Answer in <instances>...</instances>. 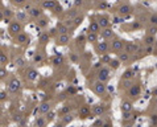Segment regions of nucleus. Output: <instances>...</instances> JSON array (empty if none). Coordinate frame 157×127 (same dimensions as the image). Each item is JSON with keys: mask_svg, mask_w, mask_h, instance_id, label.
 Instances as JSON below:
<instances>
[{"mask_svg": "<svg viewBox=\"0 0 157 127\" xmlns=\"http://www.w3.org/2000/svg\"><path fill=\"white\" fill-rule=\"evenodd\" d=\"M32 127H36V126H32Z\"/></svg>", "mask_w": 157, "mask_h": 127, "instance_id": "62", "label": "nucleus"}, {"mask_svg": "<svg viewBox=\"0 0 157 127\" xmlns=\"http://www.w3.org/2000/svg\"><path fill=\"white\" fill-rule=\"evenodd\" d=\"M97 21L99 23V25H100V28H102V29H106V28H110L111 21H110V19H108L107 16H99Z\"/></svg>", "mask_w": 157, "mask_h": 127, "instance_id": "14", "label": "nucleus"}, {"mask_svg": "<svg viewBox=\"0 0 157 127\" xmlns=\"http://www.w3.org/2000/svg\"><path fill=\"white\" fill-rule=\"evenodd\" d=\"M121 21H124L123 16H115V17L112 19V23H114V24H120Z\"/></svg>", "mask_w": 157, "mask_h": 127, "instance_id": "43", "label": "nucleus"}, {"mask_svg": "<svg viewBox=\"0 0 157 127\" xmlns=\"http://www.w3.org/2000/svg\"><path fill=\"white\" fill-rule=\"evenodd\" d=\"M3 21H4L5 24H11L12 21H11V19H3Z\"/></svg>", "mask_w": 157, "mask_h": 127, "instance_id": "57", "label": "nucleus"}, {"mask_svg": "<svg viewBox=\"0 0 157 127\" xmlns=\"http://www.w3.org/2000/svg\"><path fill=\"white\" fill-rule=\"evenodd\" d=\"M108 65H110V69H112V70H116V69H119V66H120V61L118 58H112Z\"/></svg>", "mask_w": 157, "mask_h": 127, "instance_id": "30", "label": "nucleus"}, {"mask_svg": "<svg viewBox=\"0 0 157 127\" xmlns=\"http://www.w3.org/2000/svg\"><path fill=\"white\" fill-rule=\"evenodd\" d=\"M147 32H148V34L156 36V33H157V27H155V25H150L148 29H147Z\"/></svg>", "mask_w": 157, "mask_h": 127, "instance_id": "41", "label": "nucleus"}, {"mask_svg": "<svg viewBox=\"0 0 157 127\" xmlns=\"http://www.w3.org/2000/svg\"><path fill=\"white\" fill-rule=\"evenodd\" d=\"M121 119L123 120L132 119V111H129V113H121Z\"/></svg>", "mask_w": 157, "mask_h": 127, "instance_id": "40", "label": "nucleus"}, {"mask_svg": "<svg viewBox=\"0 0 157 127\" xmlns=\"http://www.w3.org/2000/svg\"><path fill=\"white\" fill-rule=\"evenodd\" d=\"M132 81H131V79H123V78H121L120 79V82H119V89H120V90H123V89H124V90H128V89H129L131 86H132Z\"/></svg>", "mask_w": 157, "mask_h": 127, "instance_id": "20", "label": "nucleus"}, {"mask_svg": "<svg viewBox=\"0 0 157 127\" xmlns=\"http://www.w3.org/2000/svg\"><path fill=\"white\" fill-rule=\"evenodd\" d=\"M15 43L19 45H25V44H29V36H28L25 32H21L17 36L15 37Z\"/></svg>", "mask_w": 157, "mask_h": 127, "instance_id": "7", "label": "nucleus"}, {"mask_svg": "<svg viewBox=\"0 0 157 127\" xmlns=\"http://www.w3.org/2000/svg\"><path fill=\"white\" fill-rule=\"evenodd\" d=\"M70 43V36L69 34H58V37H57L56 40V44L60 46H65L67 44Z\"/></svg>", "mask_w": 157, "mask_h": 127, "instance_id": "11", "label": "nucleus"}, {"mask_svg": "<svg viewBox=\"0 0 157 127\" xmlns=\"http://www.w3.org/2000/svg\"><path fill=\"white\" fill-rule=\"evenodd\" d=\"M149 21H150V24H152V25L157 27V15H152V16H150Z\"/></svg>", "mask_w": 157, "mask_h": 127, "instance_id": "46", "label": "nucleus"}, {"mask_svg": "<svg viewBox=\"0 0 157 127\" xmlns=\"http://www.w3.org/2000/svg\"><path fill=\"white\" fill-rule=\"evenodd\" d=\"M102 37H103L104 40H108V39H112V37L115 36L114 31H112V28H106V29H102Z\"/></svg>", "mask_w": 157, "mask_h": 127, "instance_id": "21", "label": "nucleus"}, {"mask_svg": "<svg viewBox=\"0 0 157 127\" xmlns=\"http://www.w3.org/2000/svg\"><path fill=\"white\" fill-rule=\"evenodd\" d=\"M54 115H56V114H54L53 111H50V113L46 114V119L48 120H52V119H54Z\"/></svg>", "mask_w": 157, "mask_h": 127, "instance_id": "51", "label": "nucleus"}, {"mask_svg": "<svg viewBox=\"0 0 157 127\" xmlns=\"http://www.w3.org/2000/svg\"><path fill=\"white\" fill-rule=\"evenodd\" d=\"M13 4H16V5H21V4H24L25 3V0H11Z\"/></svg>", "mask_w": 157, "mask_h": 127, "instance_id": "52", "label": "nucleus"}, {"mask_svg": "<svg viewBox=\"0 0 157 127\" xmlns=\"http://www.w3.org/2000/svg\"><path fill=\"white\" fill-rule=\"evenodd\" d=\"M16 19H17V21H25L27 20V15L24 13V12H17V13H16Z\"/></svg>", "mask_w": 157, "mask_h": 127, "instance_id": "38", "label": "nucleus"}, {"mask_svg": "<svg viewBox=\"0 0 157 127\" xmlns=\"http://www.w3.org/2000/svg\"><path fill=\"white\" fill-rule=\"evenodd\" d=\"M8 89H9V91H11V93H17V91L21 89V82H20V79L12 78L11 81H9V84H8Z\"/></svg>", "mask_w": 157, "mask_h": 127, "instance_id": "6", "label": "nucleus"}, {"mask_svg": "<svg viewBox=\"0 0 157 127\" xmlns=\"http://www.w3.org/2000/svg\"><path fill=\"white\" fill-rule=\"evenodd\" d=\"M1 16H3V19H11L13 16V13H12V11L9 8H4L1 12Z\"/></svg>", "mask_w": 157, "mask_h": 127, "instance_id": "35", "label": "nucleus"}, {"mask_svg": "<svg viewBox=\"0 0 157 127\" xmlns=\"http://www.w3.org/2000/svg\"><path fill=\"white\" fill-rule=\"evenodd\" d=\"M52 64H53L54 66H60V65H62V64H63V57L61 56V55L54 56L53 58H52Z\"/></svg>", "mask_w": 157, "mask_h": 127, "instance_id": "29", "label": "nucleus"}, {"mask_svg": "<svg viewBox=\"0 0 157 127\" xmlns=\"http://www.w3.org/2000/svg\"><path fill=\"white\" fill-rule=\"evenodd\" d=\"M155 44H156V36L148 34L144 39V46H155Z\"/></svg>", "mask_w": 157, "mask_h": 127, "instance_id": "22", "label": "nucleus"}, {"mask_svg": "<svg viewBox=\"0 0 157 127\" xmlns=\"http://www.w3.org/2000/svg\"><path fill=\"white\" fill-rule=\"evenodd\" d=\"M82 21H83V16H82V15H78V16H77V17L74 19V25H75V27H78V25L82 24Z\"/></svg>", "mask_w": 157, "mask_h": 127, "instance_id": "42", "label": "nucleus"}, {"mask_svg": "<svg viewBox=\"0 0 157 127\" xmlns=\"http://www.w3.org/2000/svg\"><path fill=\"white\" fill-rule=\"evenodd\" d=\"M15 65L17 66V68H22V66L25 65V60L22 58V57H17V58L15 60Z\"/></svg>", "mask_w": 157, "mask_h": 127, "instance_id": "37", "label": "nucleus"}, {"mask_svg": "<svg viewBox=\"0 0 157 127\" xmlns=\"http://www.w3.org/2000/svg\"><path fill=\"white\" fill-rule=\"evenodd\" d=\"M49 40H50V34L48 33V32H42V33L38 36V43L42 44V45L49 43Z\"/></svg>", "mask_w": 157, "mask_h": 127, "instance_id": "23", "label": "nucleus"}, {"mask_svg": "<svg viewBox=\"0 0 157 127\" xmlns=\"http://www.w3.org/2000/svg\"><path fill=\"white\" fill-rule=\"evenodd\" d=\"M111 77V69H110V66H102L100 69H99V72H98V81H100V82H107L108 79H110Z\"/></svg>", "mask_w": 157, "mask_h": 127, "instance_id": "1", "label": "nucleus"}, {"mask_svg": "<svg viewBox=\"0 0 157 127\" xmlns=\"http://www.w3.org/2000/svg\"><path fill=\"white\" fill-rule=\"evenodd\" d=\"M44 11L41 8H31L29 9V16L33 19H40L41 16H42Z\"/></svg>", "mask_w": 157, "mask_h": 127, "instance_id": "19", "label": "nucleus"}, {"mask_svg": "<svg viewBox=\"0 0 157 127\" xmlns=\"http://www.w3.org/2000/svg\"><path fill=\"white\" fill-rule=\"evenodd\" d=\"M149 119H150V125H152V126H157V114H152Z\"/></svg>", "mask_w": 157, "mask_h": 127, "instance_id": "44", "label": "nucleus"}, {"mask_svg": "<svg viewBox=\"0 0 157 127\" xmlns=\"http://www.w3.org/2000/svg\"><path fill=\"white\" fill-rule=\"evenodd\" d=\"M42 61H44V55H42V53H34L33 64H41Z\"/></svg>", "mask_w": 157, "mask_h": 127, "instance_id": "34", "label": "nucleus"}, {"mask_svg": "<svg viewBox=\"0 0 157 127\" xmlns=\"http://www.w3.org/2000/svg\"><path fill=\"white\" fill-rule=\"evenodd\" d=\"M153 48H155V46H145V53H147V55H152V53H153Z\"/></svg>", "mask_w": 157, "mask_h": 127, "instance_id": "50", "label": "nucleus"}, {"mask_svg": "<svg viewBox=\"0 0 157 127\" xmlns=\"http://www.w3.org/2000/svg\"><path fill=\"white\" fill-rule=\"evenodd\" d=\"M106 110H107V106H106L104 103H95L91 109V113L97 117H100L106 113Z\"/></svg>", "mask_w": 157, "mask_h": 127, "instance_id": "5", "label": "nucleus"}, {"mask_svg": "<svg viewBox=\"0 0 157 127\" xmlns=\"http://www.w3.org/2000/svg\"><path fill=\"white\" fill-rule=\"evenodd\" d=\"M118 60H119L120 62H127V61H129V53H127V52H120V53H118Z\"/></svg>", "mask_w": 157, "mask_h": 127, "instance_id": "28", "label": "nucleus"}, {"mask_svg": "<svg viewBox=\"0 0 157 127\" xmlns=\"http://www.w3.org/2000/svg\"><path fill=\"white\" fill-rule=\"evenodd\" d=\"M46 24H48V19H38V21H37V27H40V28H44V27H46Z\"/></svg>", "mask_w": 157, "mask_h": 127, "instance_id": "39", "label": "nucleus"}, {"mask_svg": "<svg viewBox=\"0 0 157 127\" xmlns=\"http://www.w3.org/2000/svg\"><path fill=\"white\" fill-rule=\"evenodd\" d=\"M111 60H112V58H111V57L107 55V53L102 56V64H103V62H107V64H110V61H111Z\"/></svg>", "mask_w": 157, "mask_h": 127, "instance_id": "45", "label": "nucleus"}, {"mask_svg": "<svg viewBox=\"0 0 157 127\" xmlns=\"http://www.w3.org/2000/svg\"><path fill=\"white\" fill-rule=\"evenodd\" d=\"M65 24L67 25V27H75V25H74V20H71V19H67V20L65 21Z\"/></svg>", "mask_w": 157, "mask_h": 127, "instance_id": "48", "label": "nucleus"}, {"mask_svg": "<svg viewBox=\"0 0 157 127\" xmlns=\"http://www.w3.org/2000/svg\"><path fill=\"white\" fill-rule=\"evenodd\" d=\"M86 41L90 44H97L98 43V34L92 33V32H89V33L86 34Z\"/></svg>", "mask_w": 157, "mask_h": 127, "instance_id": "24", "label": "nucleus"}, {"mask_svg": "<svg viewBox=\"0 0 157 127\" xmlns=\"http://www.w3.org/2000/svg\"><path fill=\"white\" fill-rule=\"evenodd\" d=\"M38 111H40L41 114H48L52 111V103L50 102H42L40 105V107H38Z\"/></svg>", "mask_w": 157, "mask_h": 127, "instance_id": "18", "label": "nucleus"}, {"mask_svg": "<svg viewBox=\"0 0 157 127\" xmlns=\"http://www.w3.org/2000/svg\"><path fill=\"white\" fill-rule=\"evenodd\" d=\"M137 44H135L132 43V41H126V44H124V52H127V53H136V50H137Z\"/></svg>", "mask_w": 157, "mask_h": 127, "instance_id": "12", "label": "nucleus"}, {"mask_svg": "<svg viewBox=\"0 0 157 127\" xmlns=\"http://www.w3.org/2000/svg\"><path fill=\"white\" fill-rule=\"evenodd\" d=\"M22 32V24L20 21H12L8 27V33L11 34L12 37H16L19 33Z\"/></svg>", "mask_w": 157, "mask_h": 127, "instance_id": "2", "label": "nucleus"}, {"mask_svg": "<svg viewBox=\"0 0 157 127\" xmlns=\"http://www.w3.org/2000/svg\"><path fill=\"white\" fill-rule=\"evenodd\" d=\"M61 11H62V7H61V5H57L56 9H54V12H56V13H58V12L61 13Z\"/></svg>", "mask_w": 157, "mask_h": 127, "instance_id": "55", "label": "nucleus"}, {"mask_svg": "<svg viewBox=\"0 0 157 127\" xmlns=\"http://www.w3.org/2000/svg\"><path fill=\"white\" fill-rule=\"evenodd\" d=\"M92 89H94L95 94H97L98 97H104V95L107 94V86H106L104 82L97 81L94 84V86H92Z\"/></svg>", "mask_w": 157, "mask_h": 127, "instance_id": "3", "label": "nucleus"}, {"mask_svg": "<svg viewBox=\"0 0 157 127\" xmlns=\"http://www.w3.org/2000/svg\"><path fill=\"white\" fill-rule=\"evenodd\" d=\"M57 32L60 34H69V27L65 23H60L57 25Z\"/></svg>", "mask_w": 157, "mask_h": 127, "instance_id": "25", "label": "nucleus"}, {"mask_svg": "<svg viewBox=\"0 0 157 127\" xmlns=\"http://www.w3.org/2000/svg\"><path fill=\"white\" fill-rule=\"evenodd\" d=\"M46 123H48V119L44 118V117H37L34 119V126L36 127H46Z\"/></svg>", "mask_w": 157, "mask_h": 127, "instance_id": "26", "label": "nucleus"}, {"mask_svg": "<svg viewBox=\"0 0 157 127\" xmlns=\"http://www.w3.org/2000/svg\"><path fill=\"white\" fill-rule=\"evenodd\" d=\"M133 9L132 7H131L129 4H123V5H120L119 9H118V13H119V16H128V15H131V12H132Z\"/></svg>", "mask_w": 157, "mask_h": 127, "instance_id": "10", "label": "nucleus"}, {"mask_svg": "<svg viewBox=\"0 0 157 127\" xmlns=\"http://www.w3.org/2000/svg\"><path fill=\"white\" fill-rule=\"evenodd\" d=\"M90 114H91V109H90L89 105H83V106H81V109H79V117H81L82 119L89 118Z\"/></svg>", "mask_w": 157, "mask_h": 127, "instance_id": "13", "label": "nucleus"}, {"mask_svg": "<svg viewBox=\"0 0 157 127\" xmlns=\"http://www.w3.org/2000/svg\"><path fill=\"white\" fill-rule=\"evenodd\" d=\"M54 127H65V125H62V123H57Z\"/></svg>", "mask_w": 157, "mask_h": 127, "instance_id": "60", "label": "nucleus"}, {"mask_svg": "<svg viewBox=\"0 0 157 127\" xmlns=\"http://www.w3.org/2000/svg\"><path fill=\"white\" fill-rule=\"evenodd\" d=\"M89 32H92V33H100L102 32V28H100V25H99L98 21H95V20H92V21H90V24H89Z\"/></svg>", "mask_w": 157, "mask_h": 127, "instance_id": "15", "label": "nucleus"}, {"mask_svg": "<svg viewBox=\"0 0 157 127\" xmlns=\"http://www.w3.org/2000/svg\"><path fill=\"white\" fill-rule=\"evenodd\" d=\"M102 127H112V125L111 123H103V126Z\"/></svg>", "mask_w": 157, "mask_h": 127, "instance_id": "59", "label": "nucleus"}, {"mask_svg": "<svg viewBox=\"0 0 157 127\" xmlns=\"http://www.w3.org/2000/svg\"><path fill=\"white\" fill-rule=\"evenodd\" d=\"M135 77V72L132 70V69H128V70H126L123 73V79H131V81H132V78Z\"/></svg>", "mask_w": 157, "mask_h": 127, "instance_id": "31", "label": "nucleus"}, {"mask_svg": "<svg viewBox=\"0 0 157 127\" xmlns=\"http://www.w3.org/2000/svg\"><path fill=\"white\" fill-rule=\"evenodd\" d=\"M5 75H7V70H5L4 66H1V69H0V77H1V79H4Z\"/></svg>", "mask_w": 157, "mask_h": 127, "instance_id": "47", "label": "nucleus"}, {"mask_svg": "<svg viewBox=\"0 0 157 127\" xmlns=\"http://www.w3.org/2000/svg\"><path fill=\"white\" fill-rule=\"evenodd\" d=\"M132 109H133V105L131 101H121L120 103L121 113H129V111H132Z\"/></svg>", "mask_w": 157, "mask_h": 127, "instance_id": "16", "label": "nucleus"}, {"mask_svg": "<svg viewBox=\"0 0 157 127\" xmlns=\"http://www.w3.org/2000/svg\"><path fill=\"white\" fill-rule=\"evenodd\" d=\"M78 11H77V8H73V9H69L67 11V19H71V20H74V19L78 16Z\"/></svg>", "mask_w": 157, "mask_h": 127, "instance_id": "33", "label": "nucleus"}, {"mask_svg": "<svg viewBox=\"0 0 157 127\" xmlns=\"http://www.w3.org/2000/svg\"><path fill=\"white\" fill-rule=\"evenodd\" d=\"M70 122H73V115L71 114H66V115L62 117V125H69Z\"/></svg>", "mask_w": 157, "mask_h": 127, "instance_id": "36", "label": "nucleus"}, {"mask_svg": "<svg viewBox=\"0 0 157 127\" xmlns=\"http://www.w3.org/2000/svg\"><path fill=\"white\" fill-rule=\"evenodd\" d=\"M0 99H1L3 102H4V101L7 99V93H5L4 90H1V93H0Z\"/></svg>", "mask_w": 157, "mask_h": 127, "instance_id": "49", "label": "nucleus"}, {"mask_svg": "<svg viewBox=\"0 0 157 127\" xmlns=\"http://www.w3.org/2000/svg\"><path fill=\"white\" fill-rule=\"evenodd\" d=\"M27 79L28 81H36V79L38 78V72L36 70V69H33V68H29L27 70Z\"/></svg>", "mask_w": 157, "mask_h": 127, "instance_id": "17", "label": "nucleus"}, {"mask_svg": "<svg viewBox=\"0 0 157 127\" xmlns=\"http://www.w3.org/2000/svg\"><path fill=\"white\" fill-rule=\"evenodd\" d=\"M7 64H8V56L5 55V52H1V53H0V65L5 68Z\"/></svg>", "mask_w": 157, "mask_h": 127, "instance_id": "32", "label": "nucleus"}, {"mask_svg": "<svg viewBox=\"0 0 157 127\" xmlns=\"http://www.w3.org/2000/svg\"><path fill=\"white\" fill-rule=\"evenodd\" d=\"M152 94L155 95V97H157V87H155L153 89V91H152Z\"/></svg>", "mask_w": 157, "mask_h": 127, "instance_id": "58", "label": "nucleus"}, {"mask_svg": "<svg viewBox=\"0 0 157 127\" xmlns=\"http://www.w3.org/2000/svg\"><path fill=\"white\" fill-rule=\"evenodd\" d=\"M83 40H85V36H78L77 37V43L78 44H81V41H83Z\"/></svg>", "mask_w": 157, "mask_h": 127, "instance_id": "56", "label": "nucleus"}, {"mask_svg": "<svg viewBox=\"0 0 157 127\" xmlns=\"http://www.w3.org/2000/svg\"><path fill=\"white\" fill-rule=\"evenodd\" d=\"M67 111H70V107H69V106H65L62 110H61V113H62V114H65V115H66V113H67Z\"/></svg>", "mask_w": 157, "mask_h": 127, "instance_id": "54", "label": "nucleus"}, {"mask_svg": "<svg viewBox=\"0 0 157 127\" xmlns=\"http://www.w3.org/2000/svg\"><path fill=\"white\" fill-rule=\"evenodd\" d=\"M82 4H83V0H75V1H74V7H75V8L81 7Z\"/></svg>", "mask_w": 157, "mask_h": 127, "instance_id": "53", "label": "nucleus"}, {"mask_svg": "<svg viewBox=\"0 0 157 127\" xmlns=\"http://www.w3.org/2000/svg\"><path fill=\"white\" fill-rule=\"evenodd\" d=\"M124 44H126V41H121L120 39L112 40V43H111V50H114V52H120L121 49H124Z\"/></svg>", "mask_w": 157, "mask_h": 127, "instance_id": "9", "label": "nucleus"}, {"mask_svg": "<svg viewBox=\"0 0 157 127\" xmlns=\"http://www.w3.org/2000/svg\"><path fill=\"white\" fill-rule=\"evenodd\" d=\"M110 48H111V45L107 43V40H103V41H100V43L95 44V52H97L98 55L103 56V55H106V53L108 52Z\"/></svg>", "mask_w": 157, "mask_h": 127, "instance_id": "4", "label": "nucleus"}, {"mask_svg": "<svg viewBox=\"0 0 157 127\" xmlns=\"http://www.w3.org/2000/svg\"><path fill=\"white\" fill-rule=\"evenodd\" d=\"M42 7L45 9H50V11H53V9H56V7H57V3L54 1V0H45Z\"/></svg>", "mask_w": 157, "mask_h": 127, "instance_id": "27", "label": "nucleus"}, {"mask_svg": "<svg viewBox=\"0 0 157 127\" xmlns=\"http://www.w3.org/2000/svg\"><path fill=\"white\" fill-rule=\"evenodd\" d=\"M127 94L129 95L131 98H139L140 94H141V89H140L139 85H132V86L127 90Z\"/></svg>", "mask_w": 157, "mask_h": 127, "instance_id": "8", "label": "nucleus"}, {"mask_svg": "<svg viewBox=\"0 0 157 127\" xmlns=\"http://www.w3.org/2000/svg\"><path fill=\"white\" fill-rule=\"evenodd\" d=\"M155 46H157V41H156V44H155Z\"/></svg>", "mask_w": 157, "mask_h": 127, "instance_id": "61", "label": "nucleus"}]
</instances>
